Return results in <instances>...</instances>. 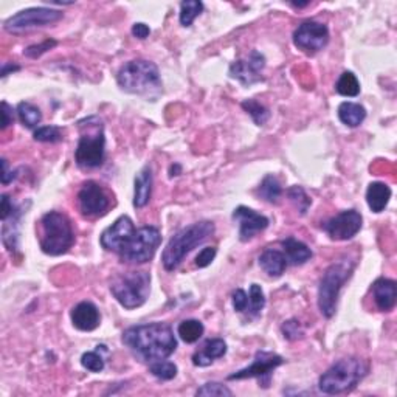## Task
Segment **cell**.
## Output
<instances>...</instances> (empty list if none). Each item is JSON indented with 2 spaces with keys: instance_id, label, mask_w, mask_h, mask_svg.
<instances>
[{
  "instance_id": "f6af8a7d",
  "label": "cell",
  "mask_w": 397,
  "mask_h": 397,
  "mask_svg": "<svg viewBox=\"0 0 397 397\" xmlns=\"http://www.w3.org/2000/svg\"><path fill=\"white\" fill-rule=\"evenodd\" d=\"M16 177V174L13 171L8 169V162L5 158H2V183L3 185H8V183L13 180Z\"/></svg>"
},
{
  "instance_id": "5b68a950",
  "label": "cell",
  "mask_w": 397,
  "mask_h": 397,
  "mask_svg": "<svg viewBox=\"0 0 397 397\" xmlns=\"http://www.w3.org/2000/svg\"><path fill=\"white\" fill-rule=\"evenodd\" d=\"M368 366L355 357H346L330 366V368L320 377L318 388L324 394H343L357 387L359 382L365 377Z\"/></svg>"
},
{
  "instance_id": "8d00e7d4",
  "label": "cell",
  "mask_w": 397,
  "mask_h": 397,
  "mask_svg": "<svg viewBox=\"0 0 397 397\" xmlns=\"http://www.w3.org/2000/svg\"><path fill=\"white\" fill-rule=\"evenodd\" d=\"M81 365L91 372H101L104 370V359L98 352H86L81 357Z\"/></svg>"
},
{
  "instance_id": "ab89813d",
  "label": "cell",
  "mask_w": 397,
  "mask_h": 397,
  "mask_svg": "<svg viewBox=\"0 0 397 397\" xmlns=\"http://www.w3.org/2000/svg\"><path fill=\"white\" fill-rule=\"evenodd\" d=\"M216 253H217V250L215 247H205L204 250L197 254V258H195V265H197L199 269L208 267L213 261H215Z\"/></svg>"
},
{
  "instance_id": "b9f144b4",
  "label": "cell",
  "mask_w": 397,
  "mask_h": 397,
  "mask_svg": "<svg viewBox=\"0 0 397 397\" xmlns=\"http://www.w3.org/2000/svg\"><path fill=\"white\" fill-rule=\"evenodd\" d=\"M14 115H13V108L7 103H2V129H7L10 124H13Z\"/></svg>"
},
{
  "instance_id": "f1b7e54d",
  "label": "cell",
  "mask_w": 397,
  "mask_h": 397,
  "mask_svg": "<svg viewBox=\"0 0 397 397\" xmlns=\"http://www.w3.org/2000/svg\"><path fill=\"white\" fill-rule=\"evenodd\" d=\"M335 88H337V92L343 95V97L352 98V97H357V95L360 93V82L357 78H355V75L352 72H345V73H341L339 81H337Z\"/></svg>"
},
{
  "instance_id": "4fadbf2b",
  "label": "cell",
  "mask_w": 397,
  "mask_h": 397,
  "mask_svg": "<svg viewBox=\"0 0 397 397\" xmlns=\"http://www.w3.org/2000/svg\"><path fill=\"white\" fill-rule=\"evenodd\" d=\"M78 205L82 216L98 217L106 215V211L109 210L110 200L109 195L104 193V189L97 182L88 180L80 189Z\"/></svg>"
},
{
  "instance_id": "8992f818",
  "label": "cell",
  "mask_w": 397,
  "mask_h": 397,
  "mask_svg": "<svg viewBox=\"0 0 397 397\" xmlns=\"http://www.w3.org/2000/svg\"><path fill=\"white\" fill-rule=\"evenodd\" d=\"M75 234L70 219L59 211H50L40 219V248L45 254L59 256L73 245Z\"/></svg>"
},
{
  "instance_id": "cb8c5ba5",
  "label": "cell",
  "mask_w": 397,
  "mask_h": 397,
  "mask_svg": "<svg viewBox=\"0 0 397 397\" xmlns=\"http://www.w3.org/2000/svg\"><path fill=\"white\" fill-rule=\"evenodd\" d=\"M391 199V188L388 185H385L382 182H374L368 187V191H366V202L371 211L374 213H382Z\"/></svg>"
},
{
  "instance_id": "5bb4252c",
  "label": "cell",
  "mask_w": 397,
  "mask_h": 397,
  "mask_svg": "<svg viewBox=\"0 0 397 397\" xmlns=\"http://www.w3.org/2000/svg\"><path fill=\"white\" fill-rule=\"evenodd\" d=\"M361 215L357 210H346L323 224V230L334 241L352 239L361 228Z\"/></svg>"
},
{
  "instance_id": "30bf717a",
  "label": "cell",
  "mask_w": 397,
  "mask_h": 397,
  "mask_svg": "<svg viewBox=\"0 0 397 397\" xmlns=\"http://www.w3.org/2000/svg\"><path fill=\"white\" fill-rule=\"evenodd\" d=\"M62 19V11L53 10V8H28L22 10L19 13L11 16L10 19L5 22V29L11 34H19L29 32L33 28L53 25L58 21Z\"/></svg>"
},
{
  "instance_id": "d590c367",
  "label": "cell",
  "mask_w": 397,
  "mask_h": 397,
  "mask_svg": "<svg viewBox=\"0 0 397 397\" xmlns=\"http://www.w3.org/2000/svg\"><path fill=\"white\" fill-rule=\"evenodd\" d=\"M34 140L40 143H56L62 140L61 129L56 126H43L34 130Z\"/></svg>"
},
{
  "instance_id": "9c48e42d",
  "label": "cell",
  "mask_w": 397,
  "mask_h": 397,
  "mask_svg": "<svg viewBox=\"0 0 397 397\" xmlns=\"http://www.w3.org/2000/svg\"><path fill=\"white\" fill-rule=\"evenodd\" d=\"M162 242V234L157 227H141L135 230L132 239L123 248L120 258L128 264H145L151 261Z\"/></svg>"
},
{
  "instance_id": "836d02e7",
  "label": "cell",
  "mask_w": 397,
  "mask_h": 397,
  "mask_svg": "<svg viewBox=\"0 0 397 397\" xmlns=\"http://www.w3.org/2000/svg\"><path fill=\"white\" fill-rule=\"evenodd\" d=\"M287 195H289V199L295 204L296 210L300 211V215H306V211L309 210L312 200L309 195L306 194L304 189L301 187H292L287 189Z\"/></svg>"
},
{
  "instance_id": "7bdbcfd3",
  "label": "cell",
  "mask_w": 397,
  "mask_h": 397,
  "mask_svg": "<svg viewBox=\"0 0 397 397\" xmlns=\"http://www.w3.org/2000/svg\"><path fill=\"white\" fill-rule=\"evenodd\" d=\"M16 211L14 208V205L13 202H11V199L8 197L7 194H3L2 195V221H8V217L13 215V213Z\"/></svg>"
},
{
  "instance_id": "4316f807",
  "label": "cell",
  "mask_w": 397,
  "mask_h": 397,
  "mask_svg": "<svg viewBox=\"0 0 397 397\" xmlns=\"http://www.w3.org/2000/svg\"><path fill=\"white\" fill-rule=\"evenodd\" d=\"M204 324L199 320H185L177 328V334L185 343H195L204 335Z\"/></svg>"
},
{
  "instance_id": "f546056e",
  "label": "cell",
  "mask_w": 397,
  "mask_h": 397,
  "mask_svg": "<svg viewBox=\"0 0 397 397\" xmlns=\"http://www.w3.org/2000/svg\"><path fill=\"white\" fill-rule=\"evenodd\" d=\"M204 11V3L199 0H185L180 3V23L183 27L193 25L194 19Z\"/></svg>"
},
{
  "instance_id": "d6a6232c",
  "label": "cell",
  "mask_w": 397,
  "mask_h": 397,
  "mask_svg": "<svg viewBox=\"0 0 397 397\" xmlns=\"http://www.w3.org/2000/svg\"><path fill=\"white\" fill-rule=\"evenodd\" d=\"M265 306V296L263 289L258 284H252L250 293H248V311L252 317H258ZM247 311V312H248Z\"/></svg>"
},
{
  "instance_id": "ee69618b",
  "label": "cell",
  "mask_w": 397,
  "mask_h": 397,
  "mask_svg": "<svg viewBox=\"0 0 397 397\" xmlns=\"http://www.w3.org/2000/svg\"><path fill=\"white\" fill-rule=\"evenodd\" d=\"M132 34L135 38H139V39H146L147 36L151 34V28L146 25V23L143 22H139V23H134V27H132Z\"/></svg>"
},
{
  "instance_id": "9a60e30c",
  "label": "cell",
  "mask_w": 397,
  "mask_h": 397,
  "mask_svg": "<svg viewBox=\"0 0 397 397\" xmlns=\"http://www.w3.org/2000/svg\"><path fill=\"white\" fill-rule=\"evenodd\" d=\"M265 67V58L263 53L253 50L247 59H238L230 65V76L238 80L241 84L252 86L263 80V70Z\"/></svg>"
},
{
  "instance_id": "44dd1931",
  "label": "cell",
  "mask_w": 397,
  "mask_h": 397,
  "mask_svg": "<svg viewBox=\"0 0 397 397\" xmlns=\"http://www.w3.org/2000/svg\"><path fill=\"white\" fill-rule=\"evenodd\" d=\"M152 193V171L149 167L143 168L135 177V189H134V206L135 208H143L147 205Z\"/></svg>"
},
{
  "instance_id": "2e32d148",
  "label": "cell",
  "mask_w": 397,
  "mask_h": 397,
  "mask_svg": "<svg viewBox=\"0 0 397 397\" xmlns=\"http://www.w3.org/2000/svg\"><path fill=\"white\" fill-rule=\"evenodd\" d=\"M134 233L135 227L134 222L130 221V217L121 216L117 219L112 227L104 231L101 238H99V242H101V245L106 250L120 254L123 252V248L128 245V242L132 239Z\"/></svg>"
},
{
  "instance_id": "7a4b0ae2",
  "label": "cell",
  "mask_w": 397,
  "mask_h": 397,
  "mask_svg": "<svg viewBox=\"0 0 397 397\" xmlns=\"http://www.w3.org/2000/svg\"><path fill=\"white\" fill-rule=\"evenodd\" d=\"M117 81L124 92L146 98H157L162 92L158 67L146 59H135L124 64L117 75Z\"/></svg>"
},
{
  "instance_id": "52a82bcc",
  "label": "cell",
  "mask_w": 397,
  "mask_h": 397,
  "mask_svg": "<svg viewBox=\"0 0 397 397\" xmlns=\"http://www.w3.org/2000/svg\"><path fill=\"white\" fill-rule=\"evenodd\" d=\"M354 261L340 259L326 269L318 287V307L326 318H333L339 303L340 290L351 278L354 272Z\"/></svg>"
},
{
  "instance_id": "c3c4849f",
  "label": "cell",
  "mask_w": 397,
  "mask_h": 397,
  "mask_svg": "<svg viewBox=\"0 0 397 397\" xmlns=\"http://www.w3.org/2000/svg\"><path fill=\"white\" fill-rule=\"evenodd\" d=\"M309 5V2H304V3H292V7L295 8H303V7H307Z\"/></svg>"
},
{
  "instance_id": "3957f363",
  "label": "cell",
  "mask_w": 397,
  "mask_h": 397,
  "mask_svg": "<svg viewBox=\"0 0 397 397\" xmlns=\"http://www.w3.org/2000/svg\"><path fill=\"white\" fill-rule=\"evenodd\" d=\"M81 137L75 151L76 165L82 169H95L104 163V124L99 117H88L80 123Z\"/></svg>"
},
{
  "instance_id": "1f68e13d",
  "label": "cell",
  "mask_w": 397,
  "mask_h": 397,
  "mask_svg": "<svg viewBox=\"0 0 397 397\" xmlns=\"http://www.w3.org/2000/svg\"><path fill=\"white\" fill-rule=\"evenodd\" d=\"M149 372L154 376L160 378V381H173V378L177 376V366L171 361H154V363L149 366Z\"/></svg>"
},
{
  "instance_id": "8fae6325",
  "label": "cell",
  "mask_w": 397,
  "mask_h": 397,
  "mask_svg": "<svg viewBox=\"0 0 397 397\" xmlns=\"http://www.w3.org/2000/svg\"><path fill=\"white\" fill-rule=\"evenodd\" d=\"M284 363V359L281 355H278L275 352H267V351H258L254 355V360L250 366L241 370L234 374L228 376V381H244V378H259V383L263 385L264 388H269L272 372H274L278 366H281ZM259 385V387H261Z\"/></svg>"
},
{
  "instance_id": "60d3db41",
  "label": "cell",
  "mask_w": 397,
  "mask_h": 397,
  "mask_svg": "<svg viewBox=\"0 0 397 397\" xmlns=\"http://www.w3.org/2000/svg\"><path fill=\"white\" fill-rule=\"evenodd\" d=\"M233 307L236 312H247L248 311V296L242 289H238L233 292Z\"/></svg>"
},
{
  "instance_id": "e0dca14e",
  "label": "cell",
  "mask_w": 397,
  "mask_h": 397,
  "mask_svg": "<svg viewBox=\"0 0 397 397\" xmlns=\"http://www.w3.org/2000/svg\"><path fill=\"white\" fill-rule=\"evenodd\" d=\"M233 219L239 222V239L242 242L252 241L259 231L269 227V219L248 206H238L233 213Z\"/></svg>"
},
{
  "instance_id": "bcb514c9",
  "label": "cell",
  "mask_w": 397,
  "mask_h": 397,
  "mask_svg": "<svg viewBox=\"0 0 397 397\" xmlns=\"http://www.w3.org/2000/svg\"><path fill=\"white\" fill-rule=\"evenodd\" d=\"M17 70H21L19 65H13V64H5L3 69H2V78H5L10 72H17Z\"/></svg>"
},
{
  "instance_id": "f35d334b",
  "label": "cell",
  "mask_w": 397,
  "mask_h": 397,
  "mask_svg": "<svg viewBox=\"0 0 397 397\" xmlns=\"http://www.w3.org/2000/svg\"><path fill=\"white\" fill-rule=\"evenodd\" d=\"M56 40H53V39H47L44 40L43 44H36V45H29L28 49H25V51H23V55H25L27 58H32V59H36L39 56H43L44 53H47L49 50H51L53 47H56Z\"/></svg>"
},
{
  "instance_id": "ba28073f",
  "label": "cell",
  "mask_w": 397,
  "mask_h": 397,
  "mask_svg": "<svg viewBox=\"0 0 397 397\" xmlns=\"http://www.w3.org/2000/svg\"><path fill=\"white\" fill-rule=\"evenodd\" d=\"M110 292L124 309H137L146 303L151 292V275L147 272H129L114 278Z\"/></svg>"
},
{
  "instance_id": "7c38bea8",
  "label": "cell",
  "mask_w": 397,
  "mask_h": 397,
  "mask_svg": "<svg viewBox=\"0 0 397 397\" xmlns=\"http://www.w3.org/2000/svg\"><path fill=\"white\" fill-rule=\"evenodd\" d=\"M328 43L329 29L322 22L306 21L293 33V44L307 53L323 50Z\"/></svg>"
},
{
  "instance_id": "7402d4cb",
  "label": "cell",
  "mask_w": 397,
  "mask_h": 397,
  "mask_svg": "<svg viewBox=\"0 0 397 397\" xmlns=\"http://www.w3.org/2000/svg\"><path fill=\"white\" fill-rule=\"evenodd\" d=\"M259 265L269 276L278 278L286 270L287 259L284 256V253L274 250V248H269V250H265L259 256Z\"/></svg>"
},
{
  "instance_id": "6da1fadb",
  "label": "cell",
  "mask_w": 397,
  "mask_h": 397,
  "mask_svg": "<svg viewBox=\"0 0 397 397\" xmlns=\"http://www.w3.org/2000/svg\"><path fill=\"white\" fill-rule=\"evenodd\" d=\"M123 343L141 361L165 360L177 348L173 329L167 323H147L128 328L123 333Z\"/></svg>"
},
{
  "instance_id": "d6986e66",
  "label": "cell",
  "mask_w": 397,
  "mask_h": 397,
  "mask_svg": "<svg viewBox=\"0 0 397 397\" xmlns=\"http://www.w3.org/2000/svg\"><path fill=\"white\" fill-rule=\"evenodd\" d=\"M372 295H374V301L378 311H393L397 300L396 281L388 280V278H378V280L372 284Z\"/></svg>"
},
{
  "instance_id": "484cf974",
  "label": "cell",
  "mask_w": 397,
  "mask_h": 397,
  "mask_svg": "<svg viewBox=\"0 0 397 397\" xmlns=\"http://www.w3.org/2000/svg\"><path fill=\"white\" fill-rule=\"evenodd\" d=\"M258 193H259L261 197H263L264 200H267V202L276 204L278 199H280L281 194H282L281 183L274 174L265 176L263 182H261Z\"/></svg>"
},
{
  "instance_id": "d4e9b609",
  "label": "cell",
  "mask_w": 397,
  "mask_h": 397,
  "mask_svg": "<svg viewBox=\"0 0 397 397\" xmlns=\"http://www.w3.org/2000/svg\"><path fill=\"white\" fill-rule=\"evenodd\" d=\"M337 114H339L340 121L343 124H346L348 128H357L365 121L366 109L361 104L346 101V103H341L339 106V110H337Z\"/></svg>"
},
{
  "instance_id": "4dcf8cb0",
  "label": "cell",
  "mask_w": 397,
  "mask_h": 397,
  "mask_svg": "<svg viewBox=\"0 0 397 397\" xmlns=\"http://www.w3.org/2000/svg\"><path fill=\"white\" fill-rule=\"evenodd\" d=\"M241 106H242V109H244L247 114L253 118V121L256 123L258 126H264V124L269 121L270 112L261 103L254 101V99H245V101H242Z\"/></svg>"
},
{
  "instance_id": "ac0fdd59",
  "label": "cell",
  "mask_w": 397,
  "mask_h": 397,
  "mask_svg": "<svg viewBox=\"0 0 397 397\" xmlns=\"http://www.w3.org/2000/svg\"><path fill=\"white\" fill-rule=\"evenodd\" d=\"M99 322H101V315H99L98 307L93 303L82 301L72 309V323L76 329L91 333V330L98 328Z\"/></svg>"
},
{
  "instance_id": "74e56055",
  "label": "cell",
  "mask_w": 397,
  "mask_h": 397,
  "mask_svg": "<svg viewBox=\"0 0 397 397\" xmlns=\"http://www.w3.org/2000/svg\"><path fill=\"white\" fill-rule=\"evenodd\" d=\"M281 330H282L284 337H286L287 340H292V341L298 340L304 335L303 328H301L300 322H296V320H289V322H284Z\"/></svg>"
},
{
  "instance_id": "7dc6e473",
  "label": "cell",
  "mask_w": 397,
  "mask_h": 397,
  "mask_svg": "<svg viewBox=\"0 0 397 397\" xmlns=\"http://www.w3.org/2000/svg\"><path fill=\"white\" fill-rule=\"evenodd\" d=\"M174 171H176V173H180L179 165H176V167H171V177H174Z\"/></svg>"
},
{
  "instance_id": "83f0119b",
  "label": "cell",
  "mask_w": 397,
  "mask_h": 397,
  "mask_svg": "<svg viewBox=\"0 0 397 397\" xmlns=\"http://www.w3.org/2000/svg\"><path fill=\"white\" fill-rule=\"evenodd\" d=\"M17 115H19L21 123L28 129H34L43 120L40 110L32 103H19V106H17Z\"/></svg>"
},
{
  "instance_id": "277c9868",
  "label": "cell",
  "mask_w": 397,
  "mask_h": 397,
  "mask_svg": "<svg viewBox=\"0 0 397 397\" xmlns=\"http://www.w3.org/2000/svg\"><path fill=\"white\" fill-rule=\"evenodd\" d=\"M213 233H215V224L210 221H200L182 228L179 233H176L169 239L162 253V264L165 270H176L187 254L191 253L199 244H202L205 239H208Z\"/></svg>"
},
{
  "instance_id": "ffe728a7",
  "label": "cell",
  "mask_w": 397,
  "mask_h": 397,
  "mask_svg": "<svg viewBox=\"0 0 397 397\" xmlns=\"http://www.w3.org/2000/svg\"><path fill=\"white\" fill-rule=\"evenodd\" d=\"M225 354H227V343L221 339H213L205 341L204 348L193 355V363L204 368V366H210L216 359L224 357Z\"/></svg>"
},
{
  "instance_id": "603a6c76",
  "label": "cell",
  "mask_w": 397,
  "mask_h": 397,
  "mask_svg": "<svg viewBox=\"0 0 397 397\" xmlns=\"http://www.w3.org/2000/svg\"><path fill=\"white\" fill-rule=\"evenodd\" d=\"M282 247H284V256H286L289 263L293 265L304 264L312 258L311 248L307 247L304 242L295 239L292 236L282 241Z\"/></svg>"
},
{
  "instance_id": "e575fe53",
  "label": "cell",
  "mask_w": 397,
  "mask_h": 397,
  "mask_svg": "<svg viewBox=\"0 0 397 397\" xmlns=\"http://www.w3.org/2000/svg\"><path fill=\"white\" fill-rule=\"evenodd\" d=\"M195 396H205V397H231L233 391L228 389L225 385L219 382H208L195 391Z\"/></svg>"
}]
</instances>
